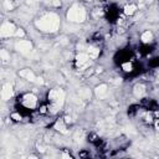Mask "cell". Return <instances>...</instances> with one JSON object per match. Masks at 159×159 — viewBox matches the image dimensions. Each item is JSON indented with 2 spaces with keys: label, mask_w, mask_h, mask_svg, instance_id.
I'll return each instance as SVG.
<instances>
[{
  "label": "cell",
  "mask_w": 159,
  "mask_h": 159,
  "mask_svg": "<svg viewBox=\"0 0 159 159\" xmlns=\"http://www.w3.org/2000/svg\"><path fill=\"white\" fill-rule=\"evenodd\" d=\"M36 26L45 32H55L60 28V19L55 14H47L36 21Z\"/></svg>",
  "instance_id": "6da1fadb"
},
{
  "label": "cell",
  "mask_w": 159,
  "mask_h": 159,
  "mask_svg": "<svg viewBox=\"0 0 159 159\" xmlns=\"http://www.w3.org/2000/svg\"><path fill=\"white\" fill-rule=\"evenodd\" d=\"M65 101V93L60 88L51 90L49 93V102H50V110L52 113H56L63 104Z\"/></svg>",
  "instance_id": "7a4b0ae2"
},
{
  "label": "cell",
  "mask_w": 159,
  "mask_h": 159,
  "mask_svg": "<svg viewBox=\"0 0 159 159\" xmlns=\"http://www.w3.org/2000/svg\"><path fill=\"white\" fill-rule=\"evenodd\" d=\"M67 19L69 21H72V22H83L86 19V11L83 10L82 6L73 5L67 11Z\"/></svg>",
  "instance_id": "3957f363"
},
{
  "label": "cell",
  "mask_w": 159,
  "mask_h": 159,
  "mask_svg": "<svg viewBox=\"0 0 159 159\" xmlns=\"http://www.w3.org/2000/svg\"><path fill=\"white\" fill-rule=\"evenodd\" d=\"M16 28L15 25L10 22V21H5L3 22L2 25V29H0V35H2V37H10V36H14L16 34Z\"/></svg>",
  "instance_id": "277c9868"
},
{
  "label": "cell",
  "mask_w": 159,
  "mask_h": 159,
  "mask_svg": "<svg viewBox=\"0 0 159 159\" xmlns=\"http://www.w3.org/2000/svg\"><path fill=\"white\" fill-rule=\"evenodd\" d=\"M21 104L28 110H32L37 106V97L34 93H26L21 98Z\"/></svg>",
  "instance_id": "5b68a950"
},
{
  "label": "cell",
  "mask_w": 159,
  "mask_h": 159,
  "mask_svg": "<svg viewBox=\"0 0 159 159\" xmlns=\"http://www.w3.org/2000/svg\"><path fill=\"white\" fill-rule=\"evenodd\" d=\"M15 50H18L24 55H28L32 50V44L28 40H19V41L15 42Z\"/></svg>",
  "instance_id": "8992f818"
},
{
  "label": "cell",
  "mask_w": 159,
  "mask_h": 159,
  "mask_svg": "<svg viewBox=\"0 0 159 159\" xmlns=\"http://www.w3.org/2000/svg\"><path fill=\"white\" fill-rule=\"evenodd\" d=\"M90 56H88V54L86 52H81V54H78L77 56H76V63H77V66L78 67H81V69H83V67H87L88 66V62H90Z\"/></svg>",
  "instance_id": "52a82bcc"
},
{
  "label": "cell",
  "mask_w": 159,
  "mask_h": 159,
  "mask_svg": "<svg viewBox=\"0 0 159 159\" xmlns=\"http://www.w3.org/2000/svg\"><path fill=\"white\" fill-rule=\"evenodd\" d=\"M12 86L10 83H6L3 86V90H2V98L3 101H9L10 97L12 96Z\"/></svg>",
  "instance_id": "ba28073f"
},
{
  "label": "cell",
  "mask_w": 159,
  "mask_h": 159,
  "mask_svg": "<svg viewBox=\"0 0 159 159\" xmlns=\"http://www.w3.org/2000/svg\"><path fill=\"white\" fill-rule=\"evenodd\" d=\"M19 75H20V77H22V78H25V80H28V81H31V82H34L35 80H36L34 72H32L31 70H29V69L21 70V71L19 72Z\"/></svg>",
  "instance_id": "9c48e42d"
},
{
  "label": "cell",
  "mask_w": 159,
  "mask_h": 159,
  "mask_svg": "<svg viewBox=\"0 0 159 159\" xmlns=\"http://www.w3.org/2000/svg\"><path fill=\"white\" fill-rule=\"evenodd\" d=\"M67 123H66L63 119H59V121L56 122V124H55V129H57L59 132H61V133H63V134H66L67 133V126H66Z\"/></svg>",
  "instance_id": "30bf717a"
},
{
  "label": "cell",
  "mask_w": 159,
  "mask_h": 159,
  "mask_svg": "<svg viewBox=\"0 0 159 159\" xmlns=\"http://www.w3.org/2000/svg\"><path fill=\"white\" fill-rule=\"evenodd\" d=\"M133 93H134V96L138 97V98L143 97V96L145 95V87H144L143 85H136V86H134V90H133Z\"/></svg>",
  "instance_id": "8fae6325"
},
{
  "label": "cell",
  "mask_w": 159,
  "mask_h": 159,
  "mask_svg": "<svg viewBox=\"0 0 159 159\" xmlns=\"http://www.w3.org/2000/svg\"><path fill=\"white\" fill-rule=\"evenodd\" d=\"M140 40L144 44H148V42H151L152 40H153V34L151 31H144L142 34V36H140Z\"/></svg>",
  "instance_id": "7c38bea8"
},
{
  "label": "cell",
  "mask_w": 159,
  "mask_h": 159,
  "mask_svg": "<svg viewBox=\"0 0 159 159\" xmlns=\"http://www.w3.org/2000/svg\"><path fill=\"white\" fill-rule=\"evenodd\" d=\"M106 93H107V85L102 83V85H100V86L96 87V95H97L98 97H102V96L106 95Z\"/></svg>",
  "instance_id": "4fadbf2b"
},
{
  "label": "cell",
  "mask_w": 159,
  "mask_h": 159,
  "mask_svg": "<svg viewBox=\"0 0 159 159\" xmlns=\"http://www.w3.org/2000/svg\"><path fill=\"white\" fill-rule=\"evenodd\" d=\"M87 54H88V56L91 59H96L100 55V49H97V47H90L87 50Z\"/></svg>",
  "instance_id": "5bb4252c"
},
{
  "label": "cell",
  "mask_w": 159,
  "mask_h": 159,
  "mask_svg": "<svg viewBox=\"0 0 159 159\" xmlns=\"http://www.w3.org/2000/svg\"><path fill=\"white\" fill-rule=\"evenodd\" d=\"M136 10H137V6L134 4H129L124 8V14L126 15H133L136 12Z\"/></svg>",
  "instance_id": "9a60e30c"
},
{
  "label": "cell",
  "mask_w": 159,
  "mask_h": 159,
  "mask_svg": "<svg viewBox=\"0 0 159 159\" xmlns=\"http://www.w3.org/2000/svg\"><path fill=\"white\" fill-rule=\"evenodd\" d=\"M122 69L126 71V72H130L132 70H133V67H132V63L130 62H124L122 65Z\"/></svg>",
  "instance_id": "2e32d148"
},
{
  "label": "cell",
  "mask_w": 159,
  "mask_h": 159,
  "mask_svg": "<svg viewBox=\"0 0 159 159\" xmlns=\"http://www.w3.org/2000/svg\"><path fill=\"white\" fill-rule=\"evenodd\" d=\"M2 59H3L4 62L8 61V60H10V55L6 52V50H2Z\"/></svg>",
  "instance_id": "e0dca14e"
},
{
  "label": "cell",
  "mask_w": 159,
  "mask_h": 159,
  "mask_svg": "<svg viewBox=\"0 0 159 159\" xmlns=\"http://www.w3.org/2000/svg\"><path fill=\"white\" fill-rule=\"evenodd\" d=\"M10 117H11V119H14V121H21V116L19 113H12Z\"/></svg>",
  "instance_id": "ac0fdd59"
},
{
  "label": "cell",
  "mask_w": 159,
  "mask_h": 159,
  "mask_svg": "<svg viewBox=\"0 0 159 159\" xmlns=\"http://www.w3.org/2000/svg\"><path fill=\"white\" fill-rule=\"evenodd\" d=\"M15 35H16V36H19V37H22V36H24V31H22L21 29H18Z\"/></svg>",
  "instance_id": "d6986e66"
},
{
  "label": "cell",
  "mask_w": 159,
  "mask_h": 159,
  "mask_svg": "<svg viewBox=\"0 0 159 159\" xmlns=\"http://www.w3.org/2000/svg\"><path fill=\"white\" fill-rule=\"evenodd\" d=\"M85 2H90V0H85Z\"/></svg>",
  "instance_id": "ffe728a7"
},
{
  "label": "cell",
  "mask_w": 159,
  "mask_h": 159,
  "mask_svg": "<svg viewBox=\"0 0 159 159\" xmlns=\"http://www.w3.org/2000/svg\"><path fill=\"white\" fill-rule=\"evenodd\" d=\"M158 132H159V127H158Z\"/></svg>",
  "instance_id": "44dd1931"
}]
</instances>
